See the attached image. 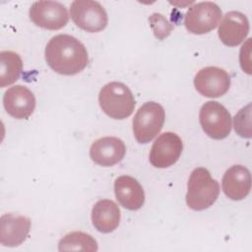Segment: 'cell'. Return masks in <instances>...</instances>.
Masks as SVG:
<instances>
[{
	"label": "cell",
	"mask_w": 252,
	"mask_h": 252,
	"mask_svg": "<svg viewBox=\"0 0 252 252\" xmlns=\"http://www.w3.org/2000/svg\"><path fill=\"white\" fill-rule=\"evenodd\" d=\"M45 60L54 72L65 76L76 75L89 64L87 48L70 34H57L48 41Z\"/></svg>",
	"instance_id": "cell-1"
},
{
	"label": "cell",
	"mask_w": 252,
	"mask_h": 252,
	"mask_svg": "<svg viewBox=\"0 0 252 252\" xmlns=\"http://www.w3.org/2000/svg\"><path fill=\"white\" fill-rule=\"evenodd\" d=\"M220 194L219 182L211 176L205 167L195 168L188 179L186 204L194 211H203L210 208Z\"/></svg>",
	"instance_id": "cell-2"
},
{
	"label": "cell",
	"mask_w": 252,
	"mask_h": 252,
	"mask_svg": "<svg viewBox=\"0 0 252 252\" xmlns=\"http://www.w3.org/2000/svg\"><path fill=\"white\" fill-rule=\"evenodd\" d=\"M98 103L107 116L119 120L129 117L136 105L131 90L121 82L104 85L98 94Z\"/></svg>",
	"instance_id": "cell-3"
},
{
	"label": "cell",
	"mask_w": 252,
	"mask_h": 252,
	"mask_svg": "<svg viewBox=\"0 0 252 252\" xmlns=\"http://www.w3.org/2000/svg\"><path fill=\"white\" fill-rule=\"evenodd\" d=\"M165 118L163 107L155 101L144 103L136 112L132 125L136 141L140 144L151 142L161 130Z\"/></svg>",
	"instance_id": "cell-4"
},
{
	"label": "cell",
	"mask_w": 252,
	"mask_h": 252,
	"mask_svg": "<svg viewBox=\"0 0 252 252\" xmlns=\"http://www.w3.org/2000/svg\"><path fill=\"white\" fill-rule=\"evenodd\" d=\"M70 16L74 24L88 32H98L108 23L106 11L100 3L92 0H76L70 7Z\"/></svg>",
	"instance_id": "cell-5"
},
{
	"label": "cell",
	"mask_w": 252,
	"mask_h": 252,
	"mask_svg": "<svg viewBox=\"0 0 252 252\" xmlns=\"http://www.w3.org/2000/svg\"><path fill=\"white\" fill-rule=\"evenodd\" d=\"M199 121L204 132L215 140L226 138L231 130L230 113L217 101H207L202 105Z\"/></svg>",
	"instance_id": "cell-6"
},
{
	"label": "cell",
	"mask_w": 252,
	"mask_h": 252,
	"mask_svg": "<svg viewBox=\"0 0 252 252\" xmlns=\"http://www.w3.org/2000/svg\"><path fill=\"white\" fill-rule=\"evenodd\" d=\"M222 17L220 8L214 2H200L189 7L184 17V26L194 34L208 33L216 29Z\"/></svg>",
	"instance_id": "cell-7"
},
{
	"label": "cell",
	"mask_w": 252,
	"mask_h": 252,
	"mask_svg": "<svg viewBox=\"0 0 252 252\" xmlns=\"http://www.w3.org/2000/svg\"><path fill=\"white\" fill-rule=\"evenodd\" d=\"M29 14L35 26L50 31L62 29L69 21L66 7L56 1H36L31 6Z\"/></svg>",
	"instance_id": "cell-8"
},
{
	"label": "cell",
	"mask_w": 252,
	"mask_h": 252,
	"mask_svg": "<svg viewBox=\"0 0 252 252\" xmlns=\"http://www.w3.org/2000/svg\"><path fill=\"white\" fill-rule=\"evenodd\" d=\"M183 149L181 138L173 132L160 134L154 142L150 152V162L158 168L173 165L180 158Z\"/></svg>",
	"instance_id": "cell-9"
},
{
	"label": "cell",
	"mask_w": 252,
	"mask_h": 252,
	"mask_svg": "<svg viewBox=\"0 0 252 252\" xmlns=\"http://www.w3.org/2000/svg\"><path fill=\"white\" fill-rule=\"evenodd\" d=\"M194 86L197 92L206 97H220L228 91L230 77L223 69L209 66L196 74Z\"/></svg>",
	"instance_id": "cell-10"
},
{
	"label": "cell",
	"mask_w": 252,
	"mask_h": 252,
	"mask_svg": "<svg viewBox=\"0 0 252 252\" xmlns=\"http://www.w3.org/2000/svg\"><path fill=\"white\" fill-rule=\"evenodd\" d=\"M6 112L16 119H28L35 108V97L31 90L22 85L9 88L3 95Z\"/></svg>",
	"instance_id": "cell-11"
},
{
	"label": "cell",
	"mask_w": 252,
	"mask_h": 252,
	"mask_svg": "<svg viewBox=\"0 0 252 252\" xmlns=\"http://www.w3.org/2000/svg\"><path fill=\"white\" fill-rule=\"evenodd\" d=\"M31 220L28 217L8 213L0 219V242L3 246L17 247L28 237Z\"/></svg>",
	"instance_id": "cell-12"
},
{
	"label": "cell",
	"mask_w": 252,
	"mask_h": 252,
	"mask_svg": "<svg viewBox=\"0 0 252 252\" xmlns=\"http://www.w3.org/2000/svg\"><path fill=\"white\" fill-rule=\"evenodd\" d=\"M126 153L124 142L117 137H102L95 140L90 149L92 160L101 166H112L120 162Z\"/></svg>",
	"instance_id": "cell-13"
},
{
	"label": "cell",
	"mask_w": 252,
	"mask_h": 252,
	"mask_svg": "<svg viewBox=\"0 0 252 252\" xmlns=\"http://www.w3.org/2000/svg\"><path fill=\"white\" fill-rule=\"evenodd\" d=\"M249 32L247 17L238 11L226 13L219 26L218 34L220 41L227 46L240 44Z\"/></svg>",
	"instance_id": "cell-14"
},
{
	"label": "cell",
	"mask_w": 252,
	"mask_h": 252,
	"mask_svg": "<svg viewBox=\"0 0 252 252\" xmlns=\"http://www.w3.org/2000/svg\"><path fill=\"white\" fill-rule=\"evenodd\" d=\"M222 191L231 200L239 201L244 199L251 190V174L247 167L235 164L229 167L221 182Z\"/></svg>",
	"instance_id": "cell-15"
},
{
	"label": "cell",
	"mask_w": 252,
	"mask_h": 252,
	"mask_svg": "<svg viewBox=\"0 0 252 252\" xmlns=\"http://www.w3.org/2000/svg\"><path fill=\"white\" fill-rule=\"evenodd\" d=\"M114 193L118 203L127 210L136 211L145 203V192L132 176L121 175L114 181Z\"/></svg>",
	"instance_id": "cell-16"
},
{
	"label": "cell",
	"mask_w": 252,
	"mask_h": 252,
	"mask_svg": "<svg viewBox=\"0 0 252 252\" xmlns=\"http://www.w3.org/2000/svg\"><path fill=\"white\" fill-rule=\"evenodd\" d=\"M120 217L118 206L108 199L97 201L92 210L93 225L102 233H109L115 230L119 225Z\"/></svg>",
	"instance_id": "cell-17"
},
{
	"label": "cell",
	"mask_w": 252,
	"mask_h": 252,
	"mask_svg": "<svg viewBox=\"0 0 252 252\" xmlns=\"http://www.w3.org/2000/svg\"><path fill=\"white\" fill-rule=\"evenodd\" d=\"M23 71V61L14 51L0 52V87L5 88L14 84Z\"/></svg>",
	"instance_id": "cell-18"
},
{
	"label": "cell",
	"mask_w": 252,
	"mask_h": 252,
	"mask_svg": "<svg viewBox=\"0 0 252 252\" xmlns=\"http://www.w3.org/2000/svg\"><path fill=\"white\" fill-rule=\"evenodd\" d=\"M59 251H96L95 239L83 231H73L66 234L58 243Z\"/></svg>",
	"instance_id": "cell-19"
},
{
	"label": "cell",
	"mask_w": 252,
	"mask_h": 252,
	"mask_svg": "<svg viewBox=\"0 0 252 252\" xmlns=\"http://www.w3.org/2000/svg\"><path fill=\"white\" fill-rule=\"evenodd\" d=\"M149 22L155 36L160 40L167 37L173 30V26L161 14L158 13H154L152 16H150Z\"/></svg>",
	"instance_id": "cell-20"
},
{
	"label": "cell",
	"mask_w": 252,
	"mask_h": 252,
	"mask_svg": "<svg viewBox=\"0 0 252 252\" xmlns=\"http://www.w3.org/2000/svg\"><path fill=\"white\" fill-rule=\"evenodd\" d=\"M250 104L240 109L234 116V129L235 132L245 138H250Z\"/></svg>",
	"instance_id": "cell-21"
}]
</instances>
